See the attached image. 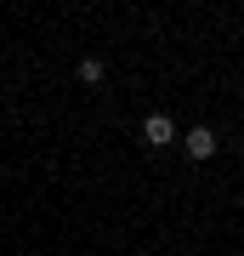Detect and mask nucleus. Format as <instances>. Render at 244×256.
<instances>
[{
	"mask_svg": "<svg viewBox=\"0 0 244 256\" xmlns=\"http://www.w3.org/2000/svg\"><path fill=\"white\" fill-rule=\"evenodd\" d=\"M142 142H148V148H171V142H176V120H171V114H148V120H142Z\"/></svg>",
	"mask_w": 244,
	"mask_h": 256,
	"instance_id": "f257e3e1",
	"label": "nucleus"
},
{
	"mask_svg": "<svg viewBox=\"0 0 244 256\" xmlns=\"http://www.w3.org/2000/svg\"><path fill=\"white\" fill-rule=\"evenodd\" d=\"M80 80L85 86H102V80H108V63H102V57H85V63H80Z\"/></svg>",
	"mask_w": 244,
	"mask_h": 256,
	"instance_id": "7ed1b4c3",
	"label": "nucleus"
},
{
	"mask_svg": "<svg viewBox=\"0 0 244 256\" xmlns=\"http://www.w3.org/2000/svg\"><path fill=\"white\" fill-rule=\"evenodd\" d=\"M182 148H188V160H210V154H216V131H210V126L182 131Z\"/></svg>",
	"mask_w": 244,
	"mask_h": 256,
	"instance_id": "f03ea898",
	"label": "nucleus"
}]
</instances>
